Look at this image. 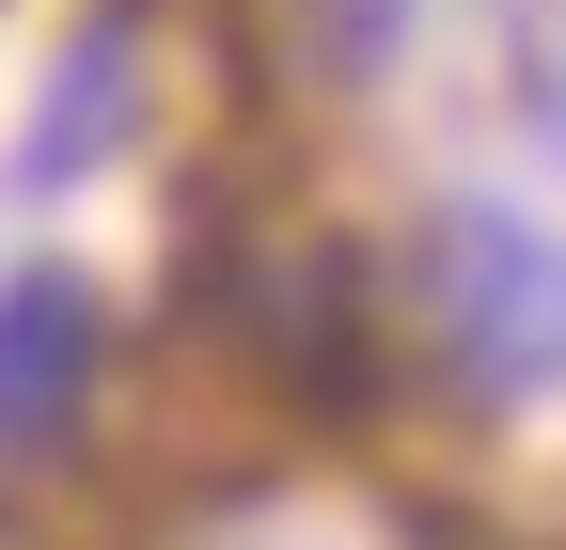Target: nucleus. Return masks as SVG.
<instances>
[{"label": "nucleus", "instance_id": "5", "mask_svg": "<svg viewBox=\"0 0 566 550\" xmlns=\"http://www.w3.org/2000/svg\"><path fill=\"white\" fill-rule=\"evenodd\" d=\"M300 32H315L331 80H394L409 32H424V0H300Z\"/></svg>", "mask_w": 566, "mask_h": 550}, {"label": "nucleus", "instance_id": "3", "mask_svg": "<svg viewBox=\"0 0 566 550\" xmlns=\"http://www.w3.org/2000/svg\"><path fill=\"white\" fill-rule=\"evenodd\" d=\"M111 142H126V0L48 63V110H32V142H17V189H80Z\"/></svg>", "mask_w": 566, "mask_h": 550}, {"label": "nucleus", "instance_id": "1", "mask_svg": "<svg viewBox=\"0 0 566 550\" xmlns=\"http://www.w3.org/2000/svg\"><path fill=\"white\" fill-rule=\"evenodd\" d=\"M409 315H424L457 393H488V409H551L566 393V236L520 221V204H424Z\"/></svg>", "mask_w": 566, "mask_h": 550}, {"label": "nucleus", "instance_id": "2", "mask_svg": "<svg viewBox=\"0 0 566 550\" xmlns=\"http://www.w3.org/2000/svg\"><path fill=\"white\" fill-rule=\"evenodd\" d=\"M95 362H111V299L80 267H17V284H0V456H48L80 425Z\"/></svg>", "mask_w": 566, "mask_h": 550}, {"label": "nucleus", "instance_id": "4", "mask_svg": "<svg viewBox=\"0 0 566 550\" xmlns=\"http://www.w3.org/2000/svg\"><path fill=\"white\" fill-rule=\"evenodd\" d=\"M504 110H520V142L566 158V0H520L504 17Z\"/></svg>", "mask_w": 566, "mask_h": 550}]
</instances>
